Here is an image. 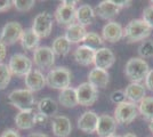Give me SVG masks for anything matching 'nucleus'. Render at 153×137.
<instances>
[{"instance_id":"f257e3e1","label":"nucleus","mask_w":153,"mask_h":137,"mask_svg":"<svg viewBox=\"0 0 153 137\" xmlns=\"http://www.w3.org/2000/svg\"><path fill=\"white\" fill-rule=\"evenodd\" d=\"M152 29L142 20H131L123 29V38L129 44L146 39L151 34Z\"/></svg>"},{"instance_id":"f03ea898","label":"nucleus","mask_w":153,"mask_h":137,"mask_svg":"<svg viewBox=\"0 0 153 137\" xmlns=\"http://www.w3.org/2000/svg\"><path fill=\"white\" fill-rule=\"evenodd\" d=\"M150 71L149 64L140 57H131L125 65V74L131 82H140L145 80Z\"/></svg>"},{"instance_id":"7ed1b4c3","label":"nucleus","mask_w":153,"mask_h":137,"mask_svg":"<svg viewBox=\"0 0 153 137\" xmlns=\"http://www.w3.org/2000/svg\"><path fill=\"white\" fill-rule=\"evenodd\" d=\"M46 85L53 89L63 90L71 85V72L64 66L51 69L46 76Z\"/></svg>"},{"instance_id":"20e7f679","label":"nucleus","mask_w":153,"mask_h":137,"mask_svg":"<svg viewBox=\"0 0 153 137\" xmlns=\"http://www.w3.org/2000/svg\"><path fill=\"white\" fill-rule=\"evenodd\" d=\"M8 102L19 111L31 110L36 104V97L29 89H15L8 95Z\"/></svg>"},{"instance_id":"39448f33","label":"nucleus","mask_w":153,"mask_h":137,"mask_svg":"<svg viewBox=\"0 0 153 137\" xmlns=\"http://www.w3.org/2000/svg\"><path fill=\"white\" fill-rule=\"evenodd\" d=\"M32 65H33L32 59H30L24 54H19V53L12 55L8 63V67L12 74L17 77H25L32 70Z\"/></svg>"},{"instance_id":"423d86ee","label":"nucleus","mask_w":153,"mask_h":137,"mask_svg":"<svg viewBox=\"0 0 153 137\" xmlns=\"http://www.w3.org/2000/svg\"><path fill=\"white\" fill-rule=\"evenodd\" d=\"M138 116V105L131 102H125L117 105L114 109V119L118 124H129Z\"/></svg>"},{"instance_id":"0eeeda50","label":"nucleus","mask_w":153,"mask_h":137,"mask_svg":"<svg viewBox=\"0 0 153 137\" xmlns=\"http://www.w3.org/2000/svg\"><path fill=\"white\" fill-rule=\"evenodd\" d=\"M32 62L38 67V70H48L55 64V54L51 47H38L33 52Z\"/></svg>"},{"instance_id":"6e6552de","label":"nucleus","mask_w":153,"mask_h":137,"mask_svg":"<svg viewBox=\"0 0 153 137\" xmlns=\"http://www.w3.org/2000/svg\"><path fill=\"white\" fill-rule=\"evenodd\" d=\"M53 15L48 12L38 14L32 23V30L39 36V38H47L53 30Z\"/></svg>"},{"instance_id":"1a4fd4ad","label":"nucleus","mask_w":153,"mask_h":137,"mask_svg":"<svg viewBox=\"0 0 153 137\" xmlns=\"http://www.w3.org/2000/svg\"><path fill=\"white\" fill-rule=\"evenodd\" d=\"M23 31L24 29L19 22H7L0 32V40L6 46L14 45L15 42L19 41Z\"/></svg>"},{"instance_id":"9d476101","label":"nucleus","mask_w":153,"mask_h":137,"mask_svg":"<svg viewBox=\"0 0 153 137\" xmlns=\"http://www.w3.org/2000/svg\"><path fill=\"white\" fill-rule=\"evenodd\" d=\"M78 103L82 106H91L96 103L98 98V90L89 82H82L76 88Z\"/></svg>"},{"instance_id":"9b49d317","label":"nucleus","mask_w":153,"mask_h":137,"mask_svg":"<svg viewBox=\"0 0 153 137\" xmlns=\"http://www.w3.org/2000/svg\"><path fill=\"white\" fill-rule=\"evenodd\" d=\"M115 56L113 52L108 48V47H101L96 49L95 52V59H94V64L97 69H102L108 71L111 66L114 64Z\"/></svg>"},{"instance_id":"f8f14e48","label":"nucleus","mask_w":153,"mask_h":137,"mask_svg":"<svg viewBox=\"0 0 153 137\" xmlns=\"http://www.w3.org/2000/svg\"><path fill=\"white\" fill-rule=\"evenodd\" d=\"M26 89L32 93L40 91L46 86V76L38 69H32L24 77Z\"/></svg>"},{"instance_id":"ddd939ff","label":"nucleus","mask_w":153,"mask_h":137,"mask_svg":"<svg viewBox=\"0 0 153 137\" xmlns=\"http://www.w3.org/2000/svg\"><path fill=\"white\" fill-rule=\"evenodd\" d=\"M102 38L103 40L114 44L123 38V27L120 23L115 21H110L103 26L102 29Z\"/></svg>"},{"instance_id":"4468645a","label":"nucleus","mask_w":153,"mask_h":137,"mask_svg":"<svg viewBox=\"0 0 153 137\" xmlns=\"http://www.w3.org/2000/svg\"><path fill=\"white\" fill-rule=\"evenodd\" d=\"M98 114L94 111L83 112L78 119V129L86 133V134H93L96 133L97 124H98Z\"/></svg>"},{"instance_id":"2eb2a0df","label":"nucleus","mask_w":153,"mask_h":137,"mask_svg":"<svg viewBox=\"0 0 153 137\" xmlns=\"http://www.w3.org/2000/svg\"><path fill=\"white\" fill-rule=\"evenodd\" d=\"M51 130L56 137H69L72 131L71 120L66 116H55L51 120Z\"/></svg>"},{"instance_id":"dca6fc26","label":"nucleus","mask_w":153,"mask_h":137,"mask_svg":"<svg viewBox=\"0 0 153 137\" xmlns=\"http://www.w3.org/2000/svg\"><path fill=\"white\" fill-rule=\"evenodd\" d=\"M117 124L118 122L115 121L114 117H111L108 114L100 116L97 128H96V134L100 137L112 136V135H114L115 130H117Z\"/></svg>"},{"instance_id":"f3484780","label":"nucleus","mask_w":153,"mask_h":137,"mask_svg":"<svg viewBox=\"0 0 153 137\" xmlns=\"http://www.w3.org/2000/svg\"><path fill=\"white\" fill-rule=\"evenodd\" d=\"M76 7L66 6L61 2V5L55 10L54 17L58 24L69 26L73 24V22L76 21Z\"/></svg>"},{"instance_id":"a211bd4d","label":"nucleus","mask_w":153,"mask_h":137,"mask_svg":"<svg viewBox=\"0 0 153 137\" xmlns=\"http://www.w3.org/2000/svg\"><path fill=\"white\" fill-rule=\"evenodd\" d=\"M95 14L102 20H112L119 14L120 8L114 4L113 0H103L94 9Z\"/></svg>"},{"instance_id":"6ab92c4d","label":"nucleus","mask_w":153,"mask_h":137,"mask_svg":"<svg viewBox=\"0 0 153 137\" xmlns=\"http://www.w3.org/2000/svg\"><path fill=\"white\" fill-rule=\"evenodd\" d=\"M96 49H93L88 46L81 45L76 48L73 53V57L78 64L82 66H89L94 64Z\"/></svg>"},{"instance_id":"aec40b11","label":"nucleus","mask_w":153,"mask_h":137,"mask_svg":"<svg viewBox=\"0 0 153 137\" xmlns=\"http://www.w3.org/2000/svg\"><path fill=\"white\" fill-rule=\"evenodd\" d=\"M36 114L37 112L33 109L19 111L15 117V124L19 129L29 130L36 126Z\"/></svg>"},{"instance_id":"412c9836","label":"nucleus","mask_w":153,"mask_h":137,"mask_svg":"<svg viewBox=\"0 0 153 137\" xmlns=\"http://www.w3.org/2000/svg\"><path fill=\"white\" fill-rule=\"evenodd\" d=\"M123 91H125L126 98L134 104L140 103L146 97V88L140 82H130Z\"/></svg>"},{"instance_id":"4be33fe9","label":"nucleus","mask_w":153,"mask_h":137,"mask_svg":"<svg viewBox=\"0 0 153 137\" xmlns=\"http://www.w3.org/2000/svg\"><path fill=\"white\" fill-rule=\"evenodd\" d=\"M108 81H110V76H108V72L105 70L94 67L88 73V82L90 85L94 86L96 89L106 88L108 85Z\"/></svg>"},{"instance_id":"5701e85b","label":"nucleus","mask_w":153,"mask_h":137,"mask_svg":"<svg viewBox=\"0 0 153 137\" xmlns=\"http://www.w3.org/2000/svg\"><path fill=\"white\" fill-rule=\"evenodd\" d=\"M95 16V10L89 5H81L76 10V21L78 22V24L85 27L94 23Z\"/></svg>"},{"instance_id":"b1692460","label":"nucleus","mask_w":153,"mask_h":137,"mask_svg":"<svg viewBox=\"0 0 153 137\" xmlns=\"http://www.w3.org/2000/svg\"><path fill=\"white\" fill-rule=\"evenodd\" d=\"M87 34L86 27L78 23H73L66 27L65 38L70 41V44H79L82 42L85 37Z\"/></svg>"},{"instance_id":"393cba45","label":"nucleus","mask_w":153,"mask_h":137,"mask_svg":"<svg viewBox=\"0 0 153 137\" xmlns=\"http://www.w3.org/2000/svg\"><path fill=\"white\" fill-rule=\"evenodd\" d=\"M19 42H21L22 47L25 50H33L34 52L39 47L40 38H39V36L32 29H25L23 31V33H22Z\"/></svg>"},{"instance_id":"a878e982","label":"nucleus","mask_w":153,"mask_h":137,"mask_svg":"<svg viewBox=\"0 0 153 137\" xmlns=\"http://www.w3.org/2000/svg\"><path fill=\"white\" fill-rule=\"evenodd\" d=\"M58 102L62 106L66 109L76 107V105H79L78 97H76V89L73 87H69V88L61 90L58 95Z\"/></svg>"},{"instance_id":"bb28decb","label":"nucleus","mask_w":153,"mask_h":137,"mask_svg":"<svg viewBox=\"0 0 153 137\" xmlns=\"http://www.w3.org/2000/svg\"><path fill=\"white\" fill-rule=\"evenodd\" d=\"M57 103L51 97L41 98L38 103V111L39 113L44 114L46 117H55L57 112Z\"/></svg>"},{"instance_id":"cd10ccee","label":"nucleus","mask_w":153,"mask_h":137,"mask_svg":"<svg viewBox=\"0 0 153 137\" xmlns=\"http://www.w3.org/2000/svg\"><path fill=\"white\" fill-rule=\"evenodd\" d=\"M51 49L55 55L58 56H66L71 49L70 41L65 38V36H59L56 39L53 41V46Z\"/></svg>"},{"instance_id":"c85d7f7f","label":"nucleus","mask_w":153,"mask_h":137,"mask_svg":"<svg viewBox=\"0 0 153 137\" xmlns=\"http://www.w3.org/2000/svg\"><path fill=\"white\" fill-rule=\"evenodd\" d=\"M138 113L145 120L152 121L153 120V97L146 96L140 104H138Z\"/></svg>"},{"instance_id":"c756f323","label":"nucleus","mask_w":153,"mask_h":137,"mask_svg":"<svg viewBox=\"0 0 153 137\" xmlns=\"http://www.w3.org/2000/svg\"><path fill=\"white\" fill-rule=\"evenodd\" d=\"M82 42H83V45L88 46V47L93 48V49H95V48L98 49V47L102 46L104 41H103V38L98 33L87 32V34H86V37H85V39H83Z\"/></svg>"},{"instance_id":"7c9ffc66","label":"nucleus","mask_w":153,"mask_h":137,"mask_svg":"<svg viewBox=\"0 0 153 137\" xmlns=\"http://www.w3.org/2000/svg\"><path fill=\"white\" fill-rule=\"evenodd\" d=\"M12 76L13 74H12L8 65L5 63H0V90L7 88V86L10 82Z\"/></svg>"},{"instance_id":"2f4dec72","label":"nucleus","mask_w":153,"mask_h":137,"mask_svg":"<svg viewBox=\"0 0 153 137\" xmlns=\"http://www.w3.org/2000/svg\"><path fill=\"white\" fill-rule=\"evenodd\" d=\"M138 54L140 59H150L153 57V40H145L138 47Z\"/></svg>"},{"instance_id":"473e14b6","label":"nucleus","mask_w":153,"mask_h":137,"mask_svg":"<svg viewBox=\"0 0 153 137\" xmlns=\"http://www.w3.org/2000/svg\"><path fill=\"white\" fill-rule=\"evenodd\" d=\"M34 5H36L34 0H14L13 1V6L15 7V9L21 13L31 10Z\"/></svg>"},{"instance_id":"72a5a7b5","label":"nucleus","mask_w":153,"mask_h":137,"mask_svg":"<svg viewBox=\"0 0 153 137\" xmlns=\"http://www.w3.org/2000/svg\"><path fill=\"white\" fill-rule=\"evenodd\" d=\"M142 20L144 21L151 29H153V5L144 8V10L142 13Z\"/></svg>"},{"instance_id":"f704fd0d","label":"nucleus","mask_w":153,"mask_h":137,"mask_svg":"<svg viewBox=\"0 0 153 137\" xmlns=\"http://www.w3.org/2000/svg\"><path fill=\"white\" fill-rule=\"evenodd\" d=\"M110 98H111V102L117 105L121 104V103H125L126 99H127L123 90H114L112 94H111Z\"/></svg>"},{"instance_id":"c9c22d12","label":"nucleus","mask_w":153,"mask_h":137,"mask_svg":"<svg viewBox=\"0 0 153 137\" xmlns=\"http://www.w3.org/2000/svg\"><path fill=\"white\" fill-rule=\"evenodd\" d=\"M145 87L153 93V69L149 71L146 78H145Z\"/></svg>"},{"instance_id":"e433bc0d","label":"nucleus","mask_w":153,"mask_h":137,"mask_svg":"<svg viewBox=\"0 0 153 137\" xmlns=\"http://www.w3.org/2000/svg\"><path fill=\"white\" fill-rule=\"evenodd\" d=\"M13 6V1L9 0H0V13H5L9 10Z\"/></svg>"},{"instance_id":"4c0bfd02","label":"nucleus","mask_w":153,"mask_h":137,"mask_svg":"<svg viewBox=\"0 0 153 137\" xmlns=\"http://www.w3.org/2000/svg\"><path fill=\"white\" fill-rule=\"evenodd\" d=\"M113 1L120 9L125 8V7H130L131 4H133V1H130V0H113Z\"/></svg>"},{"instance_id":"58836bf2","label":"nucleus","mask_w":153,"mask_h":137,"mask_svg":"<svg viewBox=\"0 0 153 137\" xmlns=\"http://www.w3.org/2000/svg\"><path fill=\"white\" fill-rule=\"evenodd\" d=\"M0 137H21L19 134V131L15 130V129H7L5 130Z\"/></svg>"},{"instance_id":"ea45409f","label":"nucleus","mask_w":153,"mask_h":137,"mask_svg":"<svg viewBox=\"0 0 153 137\" xmlns=\"http://www.w3.org/2000/svg\"><path fill=\"white\" fill-rule=\"evenodd\" d=\"M48 120V117H46L41 113H37L36 114V124H45Z\"/></svg>"},{"instance_id":"a19ab883","label":"nucleus","mask_w":153,"mask_h":137,"mask_svg":"<svg viewBox=\"0 0 153 137\" xmlns=\"http://www.w3.org/2000/svg\"><path fill=\"white\" fill-rule=\"evenodd\" d=\"M7 55V46L0 40V63H2V59H5Z\"/></svg>"},{"instance_id":"79ce46f5","label":"nucleus","mask_w":153,"mask_h":137,"mask_svg":"<svg viewBox=\"0 0 153 137\" xmlns=\"http://www.w3.org/2000/svg\"><path fill=\"white\" fill-rule=\"evenodd\" d=\"M76 2H78V1H76V0H63V1H62V4H64V5H66V6H72V7H76Z\"/></svg>"},{"instance_id":"37998d69","label":"nucleus","mask_w":153,"mask_h":137,"mask_svg":"<svg viewBox=\"0 0 153 137\" xmlns=\"http://www.w3.org/2000/svg\"><path fill=\"white\" fill-rule=\"evenodd\" d=\"M29 137H49V136L47 134H44V133H33Z\"/></svg>"},{"instance_id":"c03bdc74","label":"nucleus","mask_w":153,"mask_h":137,"mask_svg":"<svg viewBox=\"0 0 153 137\" xmlns=\"http://www.w3.org/2000/svg\"><path fill=\"white\" fill-rule=\"evenodd\" d=\"M122 137H137L135 134H133V133H127V134H125Z\"/></svg>"},{"instance_id":"a18cd8bd","label":"nucleus","mask_w":153,"mask_h":137,"mask_svg":"<svg viewBox=\"0 0 153 137\" xmlns=\"http://www.w3.org/2000/svg\"><path fill=\"white\" fill-rule=\"evenodd\" d=\"M149 129H150V131L153 134V120L150 121V124H149Z\"/></svg>"},{"instance_id":"49530a36","label":"nucleus","mask_w":153,"mask_h":137,"mask_svg":"<svg viewBox=\"0 0 153 137\" xmlns=\"http://www.w3.org/2000/svg\"><path fill=\"white\" fill-rule=\"evenodd\" d=\"M110 137H121V136H119V135H115V134H114V135H112V136H110Z\"/></svg>"},{"instance_id":"de8ad7c7","label":"nucleus","mask_w":153,"mask_h":137,"mask_svg":"<svg viewBox=\"0 0 153 137\" xmlns=\"http://www.w3.org/2000/svg\"><path fill=\"white\" fill-rule=\"evenodd\" d=\"M150 2H151V4H152V5H153V0H151V1H150Z\"/></svg>"},{"instance_id":"09e8293b","label":"nucleus","mask_w":153,"mask_h":137,"mask_svg":"<svg viewBox=\"0 0 153 137\" xmlns=\"http://www.w3.org/2000/svg\"><path fill=\"white\" fill-rule=\"evenodd\" d=\"M0 32H1V31H0Z\"/></svg>"}]
</instances>
